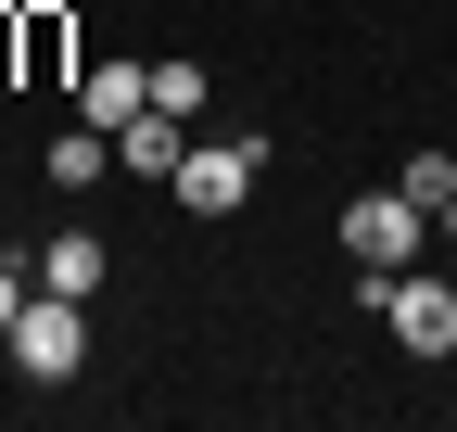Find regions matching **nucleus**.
I'll use <instances>...</instances> for the list:
<instances>
[{"mask_svg":"<svg viewBox=\"0 0 457 432\" xmlns=\"http://www.w3.org/2000/svg\"><path fill=\"white\" fill-rule=\"evenodd\" d=\"M445 191H457V166H445V153H407V204H420V216H445Z\"/></svg>","mask_w":457,"mask_h":432,"instance_id":"9d476101","label":"nucleus"},{"mask_svg":"<svg viewBox=\"0 0 457 432\" xmlns=\"http://www.w3.org/2000/svg\"><path fill=\"white\" fill-rule=\"evenodd\" d=\"M102 153H114V128H89V115H77L64 140H51V179H64V191H89V179H102Z\"/></svg>","mask_w":457,"mask_h":432,"instance_id":"6e6552de","label":"nucleus"},{"mask_svg":"<svg viewBox=\"0 0 457 432\" xmlns=\"http://www.w3.org/2000/svg\"><path fill=\"white\" fill-rule=\"evenodd\" d=\"M343 254H356V267H407L420 254V204L407 191H356V204H343Z\"/></svg>","mask_w":457,"mask_h":432,"instance_id":"7ed1b4c3","label":"nucleus"},{"mask_svg":"<svg viewBox=\"0 0 457 432\" xmlns=\"http://www.w3.org/2000/svg\"><path fill=\"white\" fill-rule=\"evenodd\" d=\"M179 128H191V115H165V102H140V115L114 128V153H128L140 179H179Z\"/></svg>","mask_w":457,"mask_h":432,"instance_id":"39448f33","label":"nucleus"},{"mask_svg":"<svg viewBox=\"0 0 457 432\" xmlns=\"http://www.w3.org/2000/svg\"><path fill=\"white\" fill-rule=\"evenodd\" d=\"M140 102H153V64H89V89H77V115H89V128H128Z\"/></svg>","mask_w":457,"mask_h":432,"instance_id":"423d86ee","label":"nucleus"},{"mask_svg":"<svg viewBox=\"0 0 457 432\" xmlns=\"http://www.w3.org/2000/svg\"><path fill=\"white\" fill-rule=\"evenodd\" d=\"M13 51H26V64L51 77V64H64V13H26V26H13Z\"/></svg>","mask_w":457,"mask_h":432,"instance_id":"9b49d317","label":"nucleus"},{"mask_svg":"<svg viewBox=\"0 0 457 432\" xmlns=\"http://www.w3.org/2000/svg\"><path fill=\"white\" fill-rule=\"evenodd\" d=\"M242 191H254V153H242V140H216V153H179V204H191V216H228Z\"/></svg>","mask_w":457,"mask_h":432,"instance_id":"20e7f679","label":"nucleus"},{"mask_svg":"<svg viewBox=\"0 0 457 432\" xmlns=\"http://www.w3.org/2000/svg\"><path fill=\"white\" fill-rule=\"evenodd\" d=\"M77 356H89V305H77V293H26L13 369H26V382H77Z\"/></svg>","mask_w":457,"mask_h":432,"instance_id":"f03ea898","label":"nucleus"},{"mask_svg":"<svg viewBox=\"0 0 457 432\" xmlns=\"http://www.w3.org/2000/svg\"><path fill=\"white\" fill-rule=\"evenodd\" d=\"M356 293L394 318L407 356H457V293H445V280H420V267H356Z\"/></svg>","mask_w":457,"mask_h":432,"instance_id":"f257e3e1","label":"nucleus"},{"mask_svg":"<svg viewBox=\"0 0 457 432\" xmlns=\"http://www.w3.org/2000/svg\"><path fill=\"white\" fill-rule=\"evenodd\" d=\"M153 102H165V115H204V64H191V51H179V64H153Z\"/></svg>","mask_w":457,"mask_h":432,"instance_id":"1a4fd4ad","label":"nucleus"},{"mask_svg":"<svg viewBox=\"0 0 457 432\" xmlns=\"http://www.w3.org/2000/svg\"><path fill=\"white\" fill-rule=\"evenodd\" d=\"M13 318H26V267H0V344H13Z\"/></svg>","mask_w":457,"mask_h":432,"instance_id":"f8f14e48","label":"nucleus"},{"mask_svg":"<svg viewBox=\"0 0 457 432\" xmlns=\"http://www.w3.org/2000/svg\"><path fill=\"white\" fill-rule=\"evenodd\" d=\"M445 229H457V191H445Z\"/></svg>","mask_w":457,"mask_h":432,"instance_id":"ddd939ff","label":"nucleus"},{"mask_svg":"<svg viewBox=\"0 0 457 432\" xmlns=\"http://www.w3.org/2000/svg\"><path fill=\"white\" fill-rule=\"evenodd\" d=\"M38 293H102V242L89 229H51L38 242Z\"/></svg>","mask_w":457,"mask_h":432,"instance_id":"0eeeda50","label":"nucleus"}]
</instances>
